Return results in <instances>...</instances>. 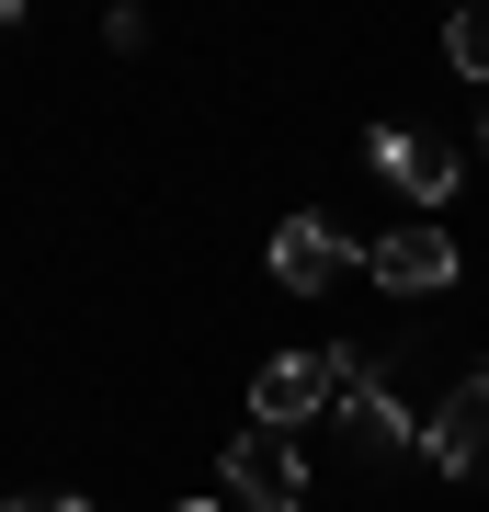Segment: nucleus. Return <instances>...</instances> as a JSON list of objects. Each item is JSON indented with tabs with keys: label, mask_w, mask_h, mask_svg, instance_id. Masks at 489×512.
<instances>
[{
	"label": "nucleus",
	"mask_w": 489,
	"mask_h": 512,
	"mask_svg": "<svg viewBox=\"0 0 489 512\" xmlns=\"http://www.w3.org/2000/svg\"><path fill=\"white\" fill-rule=\"evenodd\" d=\"M353 365H364L353 342H330V353H262V365H251V421H262V433H308V421H330L342 387H353Z\"/></svg>",
	"instance_id": "obj_1"
},
{
	"label": "nucleus",
	"mask_w": 489,
	"mask_h": 512,
	"mask_svg": "<svg viewBox=\"0 0 489 512\" xmlns=\"http://www.w3.org/2000/svg\"><path fill=\"white\" fill-rule=\"evenodd\" d=\"M217 478H228V501L239 512H308V456H296V433H239L228 456H217Z\"/></svg>",
	"instance_id": "obj_2"
},
{
	"label": "nucleus",
	"mask_w": 489,
	"mask_h": 512,
	"mask_svg": "<svg viewBox=\"0 0 489 512\" xmlns=\"http://www.w3.org/2000/svg\"><path fill=\"white\" fill-rule=\"evenodd\" d=\"M330 421H342L353 456H399V444H421V410L399 399V365H376V353L353 365V387H342V410H330Z\"/></svg>",
	"instance_id": "obj_3"
},
{
	"label": "nucleus",
	"mask_w": 489,
	"mask_h": 512,
	"mask_svg": "<svg viewBox=\"0 0 489 512\" xmlns=\"http://www.w3.org/2000/svg\"><path fill=\"white\" fill-rule=\"evenodd\" d=\"M364 160L387 171L410 205H444V194H467V148L455 137H433V126H376L364 137Z\"/></svg>",
	"instance_id": "obj_4"
},
{
	"label": "nucleus",
	"mask_w": 489,
	"mask_h": 512,
	"mask_svg": "<svg viewBox=\"0 0 489 512\" xmlns=\"http://www.w3.org/2000/svg\"><path fill=\"white\" fill-rule=\"evenodd\" d=\"M421 456H433L444 478H489V376H455L433 421H421Z\"/></svg>",
	"instance_id": "obj_5"
},
{
	"label": "nucleus",
	"mask_w": 489,
	"mask_h": 512,
	"mask_svg": "<svg viewBox=\"0 0 489 512\" xmlns=\"http://www.w3.org/2000/svg\"><path fill=\"white\" fill-rule=\"evenodd\" d=\"M342 274H364V251L330 217H285V228H273V285H285V296H330Z\"/></svg>",
	"instance_id": "obj_6"
},
{
	"label": "nucleus",
	"mask_w": 489,
	"mask_h": 512,
	"mask_svg": "<svg viewBox=\"0 0 489 512\" xmlns=\"http://www.w3.org/2000/svg\"><path fill=\"white\" fill-rule=\"evenodd\" d=\"M364 274H376L387 296H444V285H455V239H444L433 217H410V228L364 239Z\"/></svg>",
	"instance_id": "obj_7"
},
{
	"label": "nucleus",
	"mask_w": 489,
	"mask_h": 512,
	"mask_svg": "<svg viewBox=\"0 0 489 512\" xmlns=\"http://www.w3.org/2000/svg\"><path fill=\"white\" fill-rule=\"evenodd\" d=\"M444 57H455V80H478V92H489V0L444 23Z\"/></svg>",
	"instance_id": "obj_8"
},
{
	"label": "nucleus",
	"mask_w": 489,
	"mask_h": 512,
	"mask_svg": "<svg viewBox=\"0 0 489 512\" xmlns=\"http://www.w3.org/2000/svg\"><path fill=\"white\" fill-rule=\"evenodd\" d=\"M0 512H91V501H0Z\"/></svg>",
	"instance_id": "obj_9"
},
{
	"label": "nucleus",
	"mask_w": 489,
	"mask_h": 512,
	"mask_svg": "<svg viewBox=\"0 0 489 512\" xmlns=\"http://www.w3.org/2000/svg\"><path fill=\"white\" fill-rule=\"evenodd\" d=\"M171 512H217V501H171Z\"/></svg>",
	"instance_id": "obj_10"
},
{
	"label": "nucleus",
	"mask_w": 489,
	"mask_h": 512,
	"mask_svg": "<svg viewBox=\"0 0 489 512\" xmlns=\"http://www.w3.org/2000/svg\"><path fill=\"white\" fill-rule=\"evenodd\" d=\"M478 148H489V114H478Z\"/></svg>",
	"instance_id": "obj_11"
}]
</instances>
